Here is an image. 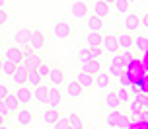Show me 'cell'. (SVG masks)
<instances>
[{
  "label": "cell",
  "instance_id": "obj_1",
  "mask_svg": "<svg viewBox=\"0 0 148 129\" xmlns=\"http://www.w3.org/2000/svg\"><path fill=\"white\" fill-rule=\"evenodd\" d=\"M47 45H49V35L45 30H39V28H31V37H29V49L33 53L43 55L47 51Z\"/></svg>",
  "mask_w": 148,
  "mask_h": 129
},
{
  "label": "cell",
  "instance_id": "obj_2",
  "mask_svg": "<svg viewBox=\"0 0 148 129\" xmlns=\"http://www.w3.org/2000/svg\"><path fill=\"white\" fill-rule=\"evenodd\" d=\"M74 33V26L68 20H57V22L53 23V35L60 41H66V39L72 37Z\"/></svg>",
  "mask_w": 148,
  "mask_h": 129
},
{
  "label": "cell",
  "instance_id": "obj_3",
  "mask_svg": "<svg viewBox=\"0 0 148 129\" xmlns=\"http://www.w3.org/2000/svg\"><path fill=\"white\" fill-rule=\"evenodd\" d=\"M16 98L20 102V106H35V100H33V88L27 86V84H22V86H16L14 90Z\"/></svg>",
  "mask_w": 148,
  "mask_h": 129
},
{
  "label": "cell",
  "instance_id": "obj_4",
  "mask_svg": "<svg viewBox=\"0 0 148 129\" xmlns=\"http://www.w3.org/2000/svg\"><path fill=\"white\" fill-rule=\"evenodd\" d=\"M45 82L49 84V86H53V88H60V86H64V82H66V70H64L62 67L53 65L51 72H49V76H47Z\"/></svg>",
  "mask_w": 148,
  "mask_h": 129
},
{
  "label": "cell",
  "instance_id": "obj_5",
  "mask_svg": "<svg viewBox=\"0 0 148 129\" xmlns=\"http://www.w3.org/2000/svg\"><path fill=\"white\" fill-rule=\"evenodd\" d=\"M68 12H70V18H74V20H84L90 14L88 0H74V2H70V10Z\"/></svg>",
  "mask_w": 148,
  "mask_h": 129
},
{
  "label": "cell",
  "instance_id": "obj_6",
  "mask_svg": "<svg viewBox=\"0 0 148 129\" xmlns=\"http://www.w3.org/2000/svg\"><path fill=\"white\" fill-rule=\"evenodd\" d=\"M33 117H35V110L33 106H22L18 112H16L14 119L18 125H22V127H27L31 121H33Z\"/></svg>",
  "mask_w": 148,
  "mask_h": 129
},
{
  "label": "cell",
  "instance_id": "obj_7",
  "mask_svg": "<svg viewBox=\"0 0 148 129\" xmlns=\"http://www.w3.org/2000/svg\"><path fill=\"white\" fill-rule=\"evenodd\" d=\"M123 28H125V31H129V33H138V30H140V16L136 14V12H127L125 18H123Z\"/></svg>",
  "mask_w": 148,
  "mask_h": 129
},
{
  "label": "cell",
  "instance_id": "obj_8",
  "mask_svg": "<svg viewBox=\"0 0 148 129\" xmlns=\"http://www.w3.org/2000/svg\"><path fill=\"white\" fill-rule=\"evenodd\" d=\"M103 55H117L119 53V43H117V35L113 33H105L101 39V47H99Z\"/></svg>",
  "mask_w": 148,
  "mask_h": 129
},
{
  "label": "cell",
  "instance_id": "obj_9",
  "mask_svg": "<svg viewBox=\"0 0 148 129\" xmlns=\"http://www.w3.org/2000/svg\"><path fill=\"white\" fill-rule=\"evenodd\" d=\"M105 67H107V75H109L111 78H119V75H123L125 70H129V68L123 67V63L119 61L117 55H111V59L105 63Z\"/></svg>",
  "mask_w": 148,
  "mask_h": 129
},
{
  "label": "cell",
  "instance_id": "obj_10",
  "mask_svg": "<svg viewBox=\"0 0 148 129\" xmlns=\"http://www.w3.org/2000/svg\"><path fill=\"white\" fill-rule=\"evenodd\" d=\"M23 57H25V53H23V47L16 45V43H14V45L4 47V59H8V61H14V63H18V65H22Z\"/></svg>",
  "mask_w": 148,
  "mask_h": 129
},
{
  "label": "cell",
  "instance_id": "obj_11",
  "mask_svg": "<svg viewBox=\"0 0 148 129\" xmlns=\"http://www.w3.org/2000/svg\"><path fill=\"white\" fill-rule=\"evenodd\" d=\"M94 86H96L99 92H107L113 88V78H111L105 70H101V72H97L96 76H94Z\"/></svg>",
  "mask_w": 148,
  "mask_h": 129
},
{
  "label": "cell",
  "instance_id": "obj_12",
  "mask_svg": "<svg viewBox=\"0 0 148 129\" xmlns=\"http://www.w3.org/2000/svg\"><path fill=\"white\" fill-rule=\"evenodd\" d=\"M84 92L86 90H84L76 80H66V82H64V94H66L70 100H82L84 98Z\"/></svg>",
  "mask_w": 148,
  "mask_h": 129
},
{
  "label": "cell",
  "instance_id": "obj_13",
  "mask_svg": "<svg viewBox=\"0 0 148 129\" xmlns=\"http://www.w3.org/2000/svg\"><path fill=\"white\" fill-rule=\"evenodd\" d=\"M23 53H25V57H23V61H22V67L27 68V70H31V68H37V65L41 63V59H43L39 53H33L29 47H23Z\"/></svg>",
  "mask_w": 148,
  "mask_h": 129
},
{
  "label": "cell",
  "instance_id": "obj_14",
  "mask_svg": "<svg viewBox=\"0 0 148 129\" xmlns=\"http://www.w3.org/2000/svg\"><path fill=\"white\" fill-rule=\"evenodd\" d=\"M60 117H62L60 108H43V112H41V121L47 125H55Z\"/></svg>",
  "mask_w": 148,
  "mask_h": 129
},
{
  "label": "cell",
  "instance_id": "obj_15",
  "mask_svg": "<svg viewBox=\"0 0 148 129\" xmlns=\"http://www.w3.org/2000/svg\"><path fill=\"white\" fill-rule=\"evenodd\" d=\"M101 104H103L107 110H123V108H125V104L119 100V96L113 92V88L105 92V96H103V100H101Z\"/></svg>",
  "mask_w": 148,
  "mask_h": 129
},
{
  "label": "cell",
  "instance_id": "obj_16",
  "mask_svg": "<svg viewBox=\"0 0 148 129\" xmlns=\"http://www.w3.org/2000/svg\"><path fill=\"white\" fill-rule=\"evenodd\" d=\"M60 102H62V90L51 86L47 98H45V108H60Z\"/></svg>",
  "mask_w": 148,
  "mask_h": 129
},
{
  "label": "cell",
  "instance_id": "obj_17",
  "mask_svg": "<svg viewBox=\"0 0 148 129\" xmlns=\"http://www.w3.org/2000/svg\"><path fill=\"white\" fill-rule=\"evenodd\" d=\"M92 14H96L97 18H109L111 14H113V10H111L109 4H105L103 0H94L92 2Z\"/></svg>",
  "mask_w": 148,
  "mask_h": 129
},
{
  "label": "cell",
  "instance_id": "obj_18",
  "mask_svg": "<svg viewBox=\"0 0 148 129\" xmlns=\"http://www.w3.org/2000/svg\"><path fill=\"white\" fill-rule=\"evenodd\" d=\"M84 26H86V30L88 31H103V20L101 18H97L96 14H92L90 12L86 18H84Z\"/></svg>",
  "mask_w": 148,
  "mask_h": 129
},
{
  "label": "cell",
  "instance_id": "obj_19",
  "mask_svg": "<svg viewBox=\"0 0 148 129\" xmlns=\"http://www.w3.org/2000/svg\"><path fill=\"white\" fill-rule=\"evenodd\" d=\"M31 37V28H18L14 31V43L20 47H27Z\"/></svg>",
  "mask_w": 148,
  "mask_h": 129
},
{
  "label": "cell",
  "instance_id": "obj_20",
  "mask_svg": "<svg viewBox=\"0 0 148 129\" xmlns=\"http://www.w3.org/2000/svg\"><path fill=\"white\" fill-rule=\"evenodd\" d=\"M49 84L47 82H41L39 86H35L33 88V100H35V106H39V108H45V98H47V94H49Z\"/></svg>",
  "mask_w": 148,
  "mask_h": 129
},
{
  "label": "cell",
  "instance_id": "obj_21",
  "mask_svg": "<svg viewBox=\"0 0 148 129\" xmlns=\"http://www.w3.org/2000/svg\"><path fill=\"white\" fill-rule=\"evenodd\" d=\"M117 43H119V51H127V49H133V43H134V35L133 33H119L117 35Z\"/></svg>",
  "mask_w": 148,
  "mask_h": 129
},
{
  "label": "cell",
  "instance_id": "obj_22",
  "mask_svg": "<svg viewBox=\"0 0 148 129\" xmlns=\"http://www.w3.org/2000/svg\"><path fill=\"white\" fill-rule=\"evenodd\" d=\"M80 70H84V72H88V75L96 76L97 72H101L103 70V61H88L86 65H80Z\"/></svg>",
  "mask_w": 148,
  "mask_h": 129
},
{
  "label": "cell",
  "instance_id": "obj_23",
  "mask_svg": "<svg viewBox=\"0 0 148 129\" xmlns=\"http://www.w3.org/2000/svg\"><path fill=\"white\" fill-rule=\"evenodd\" d=\"M76 82L80 84L84 90H90V88H94V76L78 68V72H76Z\"/></svg>",
  "mask_w": 148,
  "mask_h": 129
},
{
  "label": "cell",
  "instance_id": "obj_24",
  "mask_svg": "<svg viewBox=\"0 0 148 129\" xmlns=\"http://www.w3.org/2000/svg\"><path fill=\"white\" fill-rule=\"evenodd\" d=\"M101 39H103L101 31H88L84 43H86V47H101Z\"/></svg>",
  "mask_w": 148,
  "mask_h": 129
},
{
  "label": "cell",
  "instance_id": "obj_25",
  "mask_svg": "<svg viewBox=\"0 0 148 129\" xmlns=\"http://www.w3.org/2000/svg\"><path fill=\"white\" fill-rule=\"evenodd\" d=\"M4 102H6V106H8V114H10V117H14L16 112L22 108V106H20V102H18V98H16L14 92H10L6 98H4Z\"/></svg>",
  "mask_w": 148,
  "mask_h": 129
},
{
  "label": "cell",
  "instance_id": "obj_26",
  "mask_svg": "<svg viewBox=\"0 0 148 129\" xmlns=\"http://www.w3.org/2000/svg\"><path fill=\"white\" fill-rule=\"evenodd\" d=\"M113 92L119 96V100L123 102V104H129L131 102V96H133V92H131V88H127V86H121V84H117V86H113Z\"/></svg>",
  "mask_w": 148,
  "mask_h": 129
},
{
  "label": "cell",
  "instance_id": "obj_27",
  "mask_svg": "<svg viewBox=\"0 0 148 129\" xmlns=\"http://www.w3.org/2000/svg\"><path fill=\"white\" fill-rule=\"evenodd\" d=\"M131 6H133V4H131L129 0H115L113 6H111V10L119 16H125L127 12H131Z\"/></svg>",
  "mask_w": 148,
  "mask_h": 129
},
{
  "label": "cell",
  "instance_id": "obj_28",
  "mask_svg": "<svg viewBox=\"0 0 148 129\" xmlns=\"http://www.w3.org/2000/svg\"><path fill=\"white\" fill-rule=\"evenodd\" d=\"M4 59V57H2ZM18 63H14V61H8V59H4V63H2V76L4 78H12L14 76V72L18 70Z\"/></svg>",
  "mask_w": 148,
  "mask_h": 129
},
{
  "label": "cell",
  "instance_id": "obj_29",
  "mask_svg": "<svg viewBox=\"0 0 148 129\" xmlns=\"http://www.w3.org/2000/svg\"><path fill=\"white\" fill-rule=\"evenodd\" d=\"M133 49H136V51H148V33H136L134 35Z\"/></svg>",
  "mask_w": 148,
  "mask_h": 129
},
{
  "label": "cell",
  "instance_id": "obj_30",
  "mask_svg": "<svg viewBox=\"0 0 148 129\" xmlns=\"http://www.w3.org/2000/svg\"><path fill=\"white\" fill-rule=\"evenodd\" d=\"M12 82H14L16 86L27 84V68H23L22 65H20V67H18V70L14 72V76H12Z\"/></svg>",
  "mask_w": 148,
  "mask_h": 129
},
{
  "label": "cell",
  "instance_id": "obj_31",
  "mask_svg": "<svg viewBox=\"0 0 148 129\" xmlns=\"http://www.w3.org/2000/svg\"><path fill=\"white\" fill-rule=\"evenodd\" d=\"M117 57H119V61L123 63V67L125 68H129L131 65L134 63V53H133V49H127V51H121V53H117Z\"/></svg>",
  "mask_w": 148,
  "mask_h": 129
},
{
  "label": "cell",
  "instance_id": "obj_32",
  "mask_svg": "<svg viewBox=\"0 0 148 129\" xmlns=\"http://www.w3.org/2000/svg\"><path fill=\"white\" fill-rule=\"evenodd\" d=\"M41 82H43V78H41V75L37 72V68H31V70H27V86L35 88V86H39Z\"/></svg>",
  "mask_w": 148,
  "mask_h": 129
},
{
  "label": "cell",
  "instance_id": "obj_33",
  "mask_svg": "<svg viewBox=\"0 0 148 129\" xmlns=\"http://www.w3.org/2000/svg\"><path fill=\"white\" fill-rule=\"evenodd\" d=\"M51 61H47V59H41V63L37 65V72L41 75V78L43 80H47V76H49V72H51Z\"/></svg>",
  "mask_w": 148,
  "mask_h": 129
},
{
  "label": "cell",
  "instance_id": "obj_34",
  "mask_svg": "<svg viewBox=\"0 0 148 129\" xmlns=\"http://www.w3.org/2000/svg\"><path fill=\"white\" fill-rule=\"evenodd\" d=\"M66 119H68V123H70L74 129H84V127H86V125H84V119H82V117L76 114V112L68 114V115H66Z\"/></svg>",
  "mask_w": 148,
  "mask_h": 129
},
{
  "label": "cell",
  "instance_id": "obj_35",
  "mask_svg": "<svg viewBox=\"0 0 148 129\" xmlns=\"http://www.w3.org/2000/svg\"><path fill=\"white\" fill-rule=\"evenodd\" d=\"M78 61H80V65H86L88 61H92V57H90V49L86 45H82L80 49H78Z\"/></svg>",
  "mask_w": 148,
  "mask_h": 129
},
{
  "label": "cell",
  "instance_id": "obj_36",
  "mask_svg": "<svg viewBox=\"0 0 148 129\" xmlns=\"http://www.w3.org/2000/svg\"><path fill=\"white\" fill-rule=\"evenodd\" d=\"M119 84H121V86H127V88H131V86L134 84V80H133V76L125 70L123 75H119Z\"/></svg>",
  "mask_w": 148,
  "mask_h": 129
},
{
  "label": "cell",
  "instance_id": "obj_37",
  "mask_svg": "<svg viewBox=\"0 0 148 129\" xmlns=\"http://www.w3.org/2000/svg\"><path fill=\"white\" fill-rule=\"evenodd\" d=\"M88 49H90V57H92L94 61H101V59L105 57L103 51H101L99 47H88Z\"/></svg>",
  "mask_w": 148,
  "mask_h": 129
},
{
  "label": "cell",
  "instance_id": "obj_38",
  "mask_svg": "<svg viewBox=\"0 0 148 129\" xmlns=\"http://www.w3.org/2000/svg\"><path fill=\"white\" fill-rule=\"evenodd\" d=\"M8 22H10V16H8V12L4 10V8H0V28L8 26Z\"/></svg>",
  "mask_w": 148,
  "mask_h": 129
},
{
  "label": "cell",
  "instance_id": "obj_39",
  "mask_svg": "<svg viewBox=\"0 0 148 129\" xmlns=\"http://www.w3.org/2000/svg\"><path fill=\"white\" fill-rule=\"evenodd\" d=\"M10 84H6V82H0V98H6L8 94H10Z\"/></svg>",
  "mask_w": 148,
  "mask_h": 129
},
{
  "label": "cell",
  "instance_id": "obj_40",
  "mask_svg": "<svg viewBox=\"0 0 148 129\" xmlns=\"http://www.w3.org/2000/svg\"><path fill=\"white\" fill-rule=\"evenodd\" d=\"M140 16V28L142 30H148V10H144L142 14H138Z\"/></svg>",
  "mask_w": 148,
  "mask_h": 129
},
{
  "label": "cell",
  "instance_id": "obj_41",
  "mask_svg": "<svg viewBox=\"0 0 148 129\" xmlns=\"http://www.w3.org/2000/svg\"><path fill=\"white\" fill-rule=\"evenodd\" d=\"M68 125V119H66V115H62V117H60L59 121L55 123V125H53V129H64Z\"/></svg>",
  "mask_w": 148,
  "mask_h": 129
},
{
  "label": "cell",
  "instance_id": "obj_42",
  "mask_svg": "<svg viewBox=\"0 0 148 129\" xmlns=\"http://www.w3.org/2000/svg\"><path fill=\"white\" fill-rule=\"evenodd\" d=\"M0 114L10 117V114H8V106H6V102H4V98H0Z\"/></svg>",
  "mask_w": 148,
  "mask_h": 129
},
{
  "label": "cell",
  "instance_id": "obj_43",
  "mask_svg": "<svg viewBox=\"0 0 148 129\" xmlns=\"http://www.w3.org/2000/svg\"><path fill=\"white\" fill-rule=\"evenodd\" d=\"M8 123V115H2L0 114V125H6Z\"/></svg>",
  "mask_w": 148,
  "mask_h": 129
},
{
  "label": "cell",
  "instance_id": "obj_44",
  "mask_svg": "<svg viewBox=\"0 0 148 129\" xmlns=\"http://www.w3.org/2000/svg\"><path fill=\"white\" fill-rule=\"evenodd\" d=\"M2 57H4V47L0 45V59H2Z\"/></svg>",
  "mask_w": 148,
  "mask_h": 129
},
{
  "label": "cell",
  "instance_id": "obj_45",
  "mask_svg": "<svg viewBox=\"0 0 148 129\" xmlns=\"http://www.w3.org/2000/svg\"><path fill=\"white\" fill-rule=\"evenodd\" d=\"M105 4H109V6H113V2H115V0H103Z\"/></svg>",
  "mask_w": 148,
  "mask_h": 129
},
{
  "label": "cell",
  "instance_id": "obj_46",
  "mask_svg": "<svg viewBox=\"0 0 148 129\" xmlns=\"http://www.w3.org/2000/svg\"><path fill=\"white\" fill-rule=\"evenodd\" d=\"M90 129H103V127H101V125H92Z\"/></svg>",
  "mask_w": 148,
  "mask_h": 129
},
{
  "label": "cell",
  "instance_id": "obj_47",
  "mask_svg": "<svg viewBox=\"0 0 148 129\" xmlns=\"http://www.w3.org/2000/svg\"><path fill=\"white\" fill-rule=\"evenodd\" d=\"M2 63H4V59H0V76H2Z\"/></svg>",
  "mask_w": 148,
  "mask_h": 129
},
{
  "label": "cell",
  "instance_id": "obj_48",
  "mask_svg": "<svg viewBox=\"0 0 148 129\" xmlns=\"http://www.w3.org/2000/svg\"><path fill=\"white\" fill-rule=\"evenodd\" d=\"M0 129H10V125H8V123L6 125H0Z\"/></svg>",
  "mask_w": 148,
  "mask_h": 129
},
{
  "label": "cell",
  "instance_id": "obj_49",
  "mask_svg": "<svg viewBox=\"0 0 148 129\" xmlns=\"http://www.w3.org/2000/svg\"><path fill=\"white\" fill-rule=\"evenodd\" d=\"M4 4H6V0H0V8H4Z\"/></svg>",
  "mask_w": 148,
  "mask_h": 129
},
{
  "label": "cell",
  "instance_id": "obj_50",
  "mask_svg": "<svg viewBox=\"0 0 148 129\" xmlns=\"http://www.w3.org/2000/svg\"><path fill=\"white\" fill-rule=\"evenodd\" d=\"M64 129H74V127H72V125H70V123H68V125H66V127H64Z\"/></svg>",
  "mask_w": 148,
  "mask_h": 129
},
{
  "label": "cell",
  "instance_id": "obj_51",
  "mask_svg": "<svg viewBox=\"0 0 148 129\" xmlns=\"http://www.w3.org/2000/svg\"><path fill=\"white\" fill-rule=\"evenodd\" d=\"M129 2H131V4H133V2H136V0H129Z\"/></svg>",
  "mask_w": 148,
  "mask_h": 129
},
{
  "label": "cell",
  "instance_id": "obj_52",
  "mask_svg": "<svg viewBox=\"0 0 148 129\" xmlns=\"http://www.w3.org/2000/svg\"><path fill=\"white\" fill-rule=\"evenodd\" d=\"M0 82H2V80H0Z\"/></svg>",
  "mask_w": 148,
  "mask_h": 129
}]
</instances>
